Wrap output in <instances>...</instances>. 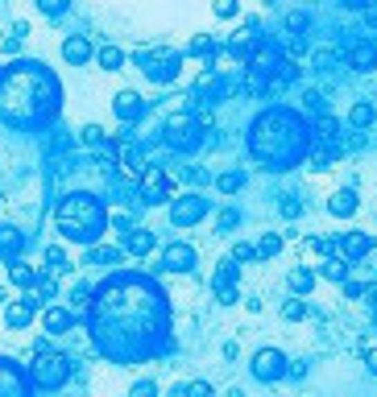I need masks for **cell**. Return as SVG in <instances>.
<instances>
[{
    "mask_svg": "<svg viewBox=\"0 0 377 397\" xmlns=\"http://www.w3.org/2000/svg\"><path fill=\"white\" fill-rule=\"evenodd\" d=\"M311 145V124L291 108H266L249 124V153L266 162V170H291L303 162Z\"/></svg>",
    "mask_w": 377,
    "mask_h": 397,
    "instance_id": "obj_1",
    "label": "cell"
},
{
    "mask_svg": "<svg viewBox=\"0 0 377 397\" xmlns=\"http://www.w3.org/2000/svg\"><path fill=\"white\" fill-rule=\"evenodd\" d=\"M54 220H58V232L66 240H75V244H95V236L108 224V215H104V207H100L95 195H66L58 203Z\"/></svg>",
    "mask_w": 377,
    "mask_h": 397,
    "instance_id": "obj_2",
    "label": "cell"
},
{
    "mask_svg": "<svg viewBox=\"0 0 377 397\" xmlns=\"http://www.w3.org/2000/svg\"><path fill=\"white\" fill-rule=\"evenodd\" d=\"M137 66L145 70L149 83H174L183 70V54L170 46H141L137 50Z\"/></svg>",
    "mask_w": 377,
    "mask_h": 397,
    "instance_id": "obj_3",
    "label": "cell"
},
{
    "mask_svg": "<svg viewBox=\"0 0 377 397\" xmlns=\"http://www.w3.org/2000/svg\"><path fill=\"white\" fill-rule=\"evenodd\" d=\"M162 133H166V141H170L174 149H195V145L203 141V137H199L203 128H199L195 112H187V108H183V112H170L166 124H162Z\"/></svg>",
    "mask_w": 377,
    "mask_h": 397,
    "instance_id": "obj_4",
    "label": "cell"
},
{
    "mask_svg": "<svg viewBox=\"0 0 377 397\" xmlns=\"http://www.w3.org/2000/svg\"><path fill=\"white\" fill-rule=\"evenodd\" d=\"M208 211H212V199H203L199 191H187V195L170 199V224L174 228H195L199 220H208Z\"/></svg>",
    "mask_w": 377,
    "mask_h": 397,
    "instance_id": "obj_5",
    "label": "cell"
},
{
    "mask_svg": "<svg viewBox=\"0 0 377 397\" xmlns=\"http://www.w3.org/2000/svg\"><path fill=\"white\" fill-rule=\"evenodd\" d=\"M232 95V83L216 70V62H208L203 70H199V79L191 83V99L195 104H220V99H228Z\"/></svg>",
    "mask_w": 377,
    "mask_h": 397,
    "instance_id": "obj_6",
    "label": "cell"
},
{
    "mask_svg": "<svg viewBox=\"0 0 377 397\" xmlns=\"http://www.w3.org/2000/svg\"><path fill=\"white\" fill-rule=\"evenodd\" d=\"M278 62H282V46H278L274 37L253 33V41H249V50H245V62H241V66L261 70V75H274V66H278Z\"/></svg>",
    "mask_w": 377,
    "mask_h": 397,
    "instance_id": "obj_7",
    "label": "cell"
},
{
    "mask_svg": "<svg viewBox=\"0 0 377 397\" xmlns=\"http://www.w3.org/2000/svg\"><path fill=\"white\" fill-rule=\"evenodd\" d=\"M137 182H141V203H149V207H158V203H170V199H174V178H170L162 166H145Z\"/></svg>",
    "mask_w": 377,
    "mask_h": 397,
    "instance_id": "obj_8",
    "label": "cell"
},
{
    "mask_svg": "<svg viewBox=\"0 0 377 397\" xmlns=\"http://www.w3.org/2000/svg\"><path fill=\"white\" fill-rule=\"evenodd\" d=\"M249 373H253L261 385L282 381V377H286V356H282V348H257L253 360H249Z\"/></svg>",
    "mask_w": 377,
    "mask_h": 397,
    "instance_id": "obj_9",
    "label": "cell"
},
{
    "mask_svg": "<svg viewBox=\"0 0 377 397\" xmlns=\"http://www.w3.org/2000/svg\"><path fill=\"white\" fill-rule=\"evenodd\" d=\"M33 377H37V385L42 389H54V385H62L66 377H71V360L62 356V352H42V360L33 365Z\"/></svg>",
    "mask_w": 377,
    "mask_h": 397,
    "instance_id": "obj_10",
    "label": "cell"
},
{
    "mask_svg": "<svg viewBox=\"0 0 377 397\" xmlns=\"http://www.w3.org/2000/svg\"><path fill=\"white\" fill-rule=\"evenodd\" d=\"M112 153H116V166H120V178H141V170H145V157H141V149L129 141V137H120V141H112Z\"/></svg>",
    "mask_w": 377,
    "mask_h": 397,
    "instance_id": "obj_11",
    "label": "cell"
},
{
    "mask_svg": "<svg viewBox=\"0 0 377 397\" xmlns=\"http://www.w3.org/2000/svg\"><path fill=\"white\" fill-rule=\"evenodd\" d=\"M344 66H353L357 75H369L377 70V41L361 37V41H349L344 46Z\"/></svg>",
    "mask_w": 377,
    "mask_h": 397,
    "instance_id": "obj_12",
    "label": "cell"
},
{
    "mask_svg": "<svg viewBox=\"0 0 377 397\" xmlns=\"http://www.w3.org/2000/svg\"><path fill=\"white\" fill-rule=\"evenodd\" d=\"M166 273H191L195 265H199V253L191 249V244H170V249H162V261H158Z\"/></svg>",
    "mask_w": 377,
    "mask_h": 397,
    "instance_id": "obj_13",
    "label": "cell"
},
{
    "mask_svg": "<svg viewBox=\"0 0 377 397\" xmlns=\"http://www.w3.org/2000/svg\"><path fill=\"white\" fill-rule=\"evenodd\" d=\"M112 112H116V116H120L125 124H137V120H141V116L149 112V104H145V99H141L137 91H120V95L112 99Z\"/></svg>",
    "mask_w": 377,
    "mask_h": 397,
    "instance_id": "obj_14",
    "label": "cell"
},
{
    "mask_svg": "<svg viewBox=\"0 0 377 397\" xmlns=\"http://www.w3.org/2000/svg\"><path fill=\"white\" fill-rule=\"evenodd\" d=\"M377 249V240L369 232H344L340 236V257H349V261H361V257H369Z\"/></svg>",
    "mask_w": 377,
    "mask_h": 397,
    "instance_id": "obj_15",
    "label": "cell"
},
{
    "mask_svg": "<svg viewBox=\"0 0 377 397\" xmlns=\"http://www.w3.org/2000/svg\"><path fill=\"white\" fill-rule=\"evenodd\" d=\"M62 58H66L71 66H87V62L95 58V50H91L87 33H71V37L62 41Z\"/></svg>",
    "mask_w": 377,
    "mask_h": 397,
    "instance_id": "obj_16",
    "label": "cell"
},
{
    "mask_svg": "<svg viewBox=\"0 0 377 397\" xmlns=\"http://www.w3.org/2000/svg\"><path fill=\"white\" fill-rule=\"evenodd\" d=\"M154 232L149 228H141V224H133L129 232H125V257H149L154 253Z\"/></svg>",
    "mask_w": 377,
    "mask_h": 397,
    "instance_id": "obj_17",
    "label": "cell"
},
{
    "mask_svg": "<svg viewBox=\"0 0 377 397\" xmlns=\"http://www.w3.org/2000/svg\"><path fill=\"white\" fill-rule=\"evenodd\" d=\"M33 315H37V302H33V298H21V302H4V323H8L12 331L29 327V323H33Z\"/></svg>",
    "mask_w": 377,
    "mask_h": 397,
    "instance_id": "obj_18",
    "label": "cell"
},
{
    "mask_svg": "<svg viewBox=\"0 0 377 397\" xmlns=\"http://www.w3.org/2000/svg\"><path fill=\"white\" fill-rule=\"evenodd\" d=\"M328 215H336V220H349V215H357V191H353V186H344V191H332V195H328Z\"/></svg>",
    "mask_w": 377,
    "mask_h": 397,
    "instance_id": "obj_19",
    "label": "cell"
},
{
    "mask_svg": "<svg viewBox=\"0 0 377 397\" xmlns=\"http://www.w3.org/2000/svg\"><path fill=\"white\" fill-rule=\"evenodd\" d=\"M21 253H25V232H17L12 224H0V257L17 261Z\"/></svg>",
    "mask_w": 377,
    "mask_h": 397,
    "instance_id": "obj_20",
    "label": "cell"
},
{
    "mask_svg": "<svg viewBox=\"0 0 377 397\" xmlns=\"http://www.w3.org/2000/svg\"><path fill=\"white\" fill-rule=\"evenodd\" d=\"M311 141L340 145V120H336V116H328V112H320V116H315V124H311Z\"/></svg>",
    "mask_w": 377,
    "mask_h": 397,
    "instance_id": "obj_21",
    "label": "cell"
},
{
    "mask_svg": "<svg viewBox=\"0 0 377 397\" xmlns=\"http://www.w3.org/2000/svg\"><path fill=\"white\" fill-rule=\"evenodd\" d=\"M315 278H320V273H315L311 265H295V269L286 273V286H291V294H303V298H307V294L315 290Z\"/></svg>",
    "mask_w": 377,
    "mask_h": 397,
    "instance_id": "obj_22",
    "label": "cell"
},
{
    "mask_svg": "<svg viewBox=\"0 0 377 397\" xmlns=\"http://www.w3.org/2000/svg\"><path fill=\"white\" fill-rule=\"evenodd\" d=\"M42 331H50V336H66V331H71V311L46 302V311H42Z\"/></svg>",
    "mask_w": 377,
    "mask_h": 397,
    "instance_id": "obj_23",
    "label": "cell"
},
{
    "mask_svg": "<svg viewBox=\"0 0 377 397\" xmlns=\"http://www.w3.org/2000/svg\"><path fill=\"white\" fill-rule=\"evenodd\" d=\"M187 54H191V58H203V62H216L220 46H216V37H212V33H195V37L187 41Z\"/></svg>",
    "mask_w": 377,
    "mask_h": 397,
    "instance_id": "obj_24",
    "label": "cell"
},
{
    "mask_svg": "<svg viewBox=\"0 0 377 397\" xmlns=\"http://www.w3.org/2000/svg\"><path fill=\"white\" fill-rule=\"evenodd\" d=\"M125 261V244H91L87 249V265H120Z\"/></svg>",
    "mask_w": 377,
    "mask_h": 397,
    "instance_id": "obj_25",
    "label": "cell"
},
{
    "mask_svg": "<svg viewBox=\"0 0 377 397\" xmlns=\"http://www.w3.org/2000/svg\"><path fill=\"white\" fill-rule=\"evenodd\" d=\"M349 269H353V261L349 257H340V253H332V257H324V265H320V278H328V282H344L349 278Z\"/></svg>",
    "mask_w": 377,
    "mask_h": 397,
    "instance_id": "obj_26",
    "label": "cell"
},
{
    "mask_svg": "<svg viewBox=\"0 0 377 397\" xmlns=\"http://www.w3.org/2000/svg\"><path fill=\"white\" fill-rule=\"evenodd\" d=\"M37 307H46L50 298H58V282H54V273L50 269H37V282H33V294H29Z\"/></svg>",
    "mask_w": 377,
    "mask_h": 397,
    "instance_id": "obj_27",
    "label": "cell"
},
{
    "mask_svg": "<svg viewBox=\"0 0 377 397\" xmlns=\"http://www.w3.org/2000/svg\"><path fill=\"white\" fill-rule=\"evenodd\" d=\"M8 282H12L17 290H33V282H37V269H33V265H25V261L17 257V261H8Z\"/></svg>",
    "mask_w": 377,
    "mask_h": 397,
    "instance_id": "obj_28",
    "label": "cell"
},
{
    "mask_svg": "<svg viewBox=\"0 0 377 397\" xmlns=\"http://www.w3.org/2000/svg\"><path fill=\"white\" fill-rule=\"evenodd\" d=\"M349 124H353V128H374L377 124V108L369 104V99H357V104L349 108Z\"/></svg>",
    "mask_w": 377,
    "mask_h": 397,
    "instance_id": "obj_29",
    "label": "cell"
},
{
    "mask_svg": "<svg viewBox=\"0 0 377 397\" xmlns=\"http://www.w3.org/2000/svg\"><path fill=\"white\" fill-rule=\"evenodd\" d=\"M95 62H100V70H120L125 66V50L120 46H100L95 50Z\"/></svg>",
    "mask_w": 377,
    "mask_h": 397,
    "instance_id": "obj_30",
    "label": "cell"
},
{
    "mask_svg": "<svg viewBox=\"0 0 377 397\" xmlns=\"http://www.w3.org/2000/svg\"><path fill=\"white\" fill-rule=\"evenodd\" d=\"M237 278H241V261H237V257H224V261H216L212 286H224V282H237Z\"/></svg>",
    "mask_w": 377,
    "mask_h": 397,
    "instance_id": "obj_31",
    "label": "cell"
},
{
    "mask_svg": "<svg viewBox=\"0 0 377 397\" xmlns=\"http://www.w3.org/2000/svg\"><path fill=\"white\" fill-rule=\"evenodd\" d=\"M42 261H46V269H50V273H71V269H75V265H71V257H66L58 244H50Z\"/></svg>",
    "mask_w": 377,
    "mask_h": 397,
    "instance_id": "obj_32",
    "label": "cell"
},
{
    "mask_svg": "<svg viewBox=\"0 0 377 397\" xmlns=\"http://www.w3.org/2000/svg\"><path fill=\"white\" fill-rule=\"evenodd\" d=\"M241 186H245V170H224V174L216 178V191H220V195H237Z\"/></svg>",
    "mask_w": 377,
    "mask_h": 397,
    "instance_id": "obj_33",
    "label": "cell"
},
{
    "mask_svg": "<svg viewBox=\"0 0 377 397\" xmlns=\"http://www.w3.org/2000/svg\"><path fill=\"white\" fill-rule=\"evenodd\" d=\"M282 253V236L278 232H266L261 240H257V261H270V257H278Z\"/></svg>",
    "mask_w": 377,
    "mask_h": 397,
    "instance_id": "obj_34",
    "label": "cell"
},
{
    "mask_svg": "<svg viewBox=\"0 0 377 397\" xmlns=\"http://www.w3.org/2000/svg\"><path fill=\"white\" fill-rule=\"evenodd\" d=\"M282 319H286V323L307 319V302H303V294H295V298H286V302H282Z\"/></svg>",
    "mask_w": 377,
    "mask_h": 397,
    "instance_id": "obj_35",
    "label": "cell"
},
{
    "mask_svg": "<svg viewBox=\"0 0 377 397\" xmlns=\"http://www.w3.org/2000/svg\"><path fill=\"white\" fill-rule=\"evenodd\" d=\"M307 249L320 253V257H332V253H340V240H336V236H311Z\"/></svg>",
    "mask_w": 377,
    "mask_h": 397,
    "instance_id": "obj_36",
    "label": "cell"
},
{
    "mask_svg": "<svg viewBox=\"0 0 377 397\" xmlns=\"http://www.w3.org/2000/svg\"><path fill=\"white\" fill-rule=\"evenodd\" d=\"M232 228H241V211H237V207H224V211L216 215V232H232Z\"/></svg>",
    "mask_w": 377,
    "mask_h": 397,
    "instance_id": "obj_37",
    "label": "cell"
},
{
    "mask_svg": "<svg viewBox=\"0 0 377 397\" xmlns=\"http://www.w3.org/2000/svg\"><path fill=\"white\" fill-rule=\"evenodd\" d=\"M71 302H75V311H87L91 307V286L87 282H75L71 286Z\"/></svg>",
    "mask_w": 377,
    "mask_h": 397,
    "instance_id": "obj_38",
    "label": "cell"
},
{
    "mask_svg": "<svg viewBox=\"0 0 377 397\" xmlns=\"http://www.w3.org/2000/svg\"><path fill=\"white\" fill-rule=\"evenodd\" d=\"M216 290V302L220 307H232V302H241V290H237V282H224V286H212Z\"/></svg>",
    "mask_w": 377,
    "mask_h": 397,
    "instance_id": "obj_39",
    "label": "cell"
},
{
    "mask_svg": "<svg viewBox=\"0 0 377 397\" xmlns=\"http://www.w3.org/2000/svg\"><path fill=\"white\" fill-rule=\"evenodd\" d=\"M212 12H216L220 21H232V17L241 12V0H212Z\"/></svg>",
    "mask_w": 377,
    "mask_h": 397,
    "instance_id": "obj_40",
    "label": "cell"
},
{
    "mask_svg": "<svg viewBox=\"0 0 377 397\" xmlns=\"http://www.w3.org/2000/svg\"><path fill=\"white\" fill-rule=\"evenodd\" d=\"M174 394H178V397H212L216 389H212L208 381H191V385H178Z\"/></svg>",
    "mask_w": 377,
    "mask_h": 397,
    "instance_id": "obj_41",
    "label": "cell"
},
{
    "mask_svg": "<svg viewBox=\"0 0 377 397\" xmlns=\"http://www.w3.org/2000/svg\"><path fill=\"white\" fill-rule=\"evenodd\" d=\"M307 29H311V17H307V12H299V8H295V12H291V17H286V33H307Z\"/></svg>",
    "mask_w": 377,
    "mask_h": 397,
    "instance_id": "obj_42",
    "label": "cell"
},
{
    "mask_svg": "<svg viewBox=\"0 0 377 397\" xmlns=\"http://www.w3.org/2000/svg\"><path fill=\"white\" fill-rule=\"evenodd\" d=\"M71 8V0H37V12L42 17H62Z\"/></svg>",
    "mask_w": 377,
    "mask_h": 397,
    "instance_id": "obj_43",
    "label": "cell"
},
{
    "mask_svg": "<svg viewBox=\"0 0 377 397\" xmlns=\"http://www.w3.org/2000/svg\"><path fill=\"white\" fill-rule=\"evenodd\" d=\"M303 108H307L311 116H320V112H328V99H324L320 91H307V95H303Z\"/></svg>",
    "mask_w": 377,
    "mask_h": 397,
    "instance_id": "obj_44",
    "label": "cell"
},
{
    "mask_svg": "<svg viewBox=\"0 0 377 397\" xmlns=\"http://www.w3.org/2000/svg\"><path fill=\"white\" fill-rule=\"evenodd\" d=\"M340 62V54L336 50H315V70H332Z\"/></svg>",
    "mask_w": 377,
    "mask_h": 397,
    "instance_id": "obj_45",
    "label": "cell"
},
{
    "mask_svg": "<svg viewBox=\"0 0 377 397\" xmlns=\"http://www.w3.org/2000/svg\"><path fill=\"white\" fill-rule=\"evenodd\" d=\"M232 257H237V261H257V244L237 240V244H232Z\"/></svg>",
    "mask_w": 377,
    "mask_h": 397,
    "instance_id": "obj_46",
    "label": "cell"
},
{
    "mask_svg": "<svg viewBox=\"0 0 377 397\" xmlns=\"http://www.w3.org/2000/svg\"><path fill=\"white\" fill-rule=\"evenodd\" d=\"M282 215H286V220H299V215H303V203H299L295 195H282Z\"/></svg>",
    "mask_w": 377,
    "mask_h": 397,
    "instance_id": "obj_47",
    "label": "cell"
},
{
    "mask_svg": "<svg viewBox=\"0 0 377 397\" xmlns=\"http://www.w3.org/2000/svg\"><path fill=\"white\" fill-rule=\"evenodd\" d=\"M83 141H87V145H100V141H104V128H100V124H87V128H83Z\"/></svg>",
    "mask_w": 377,
    "mask_h": 397,
    "instance_id": "obj_48",
    "label": "cell"
},
{
    "mask_svg": "<svg viewBox=\"0 0 377 397\" xmlns=\"http://www.w3.org/2000/svg\"><path fill=\"white\" fill-rule=\"evenodd\" d=\"M340 290H344V298H361V294H365V286H361V282H349V278L340 282Z\"/></svg>",
    "mask_w": 377,
    "mask_h": 397,
    "instance_id": "obj_49",
    "label": "cell"
},
{
    "mask_svg": "<svg viewBox=\"0 0 377 397\" xmlns=\"http://www.w3.org/2000/svg\"><path fill=\"white\" fill-rule=\"evenodd\" d=\"M361 17H365V25H369V29L377 33V0H369V4L361 8Z\"/></svg>",
    "mask_w": 377,
    "mask_h": 397,
    "instance_id": "obj_50",
    "label": "cell"
},
{
    "mask_svg": "<svg viewBox=\"0 0 377 397\" xmlns=\"http://www.w3.org/2000/svg\"><path fill=\"white\" fill-rule=\"evenodd\" d=\"M154 394H158L154 381H137V385H133V397H154Z\"/></svg>",
    "mask_w": 377,
    "mask_h": 397,
    "instance_id": "obj_51",
    "label": "cell"
},
{
    "mask_svg": "<svg viewBox=\"0 0 377 397\" xmlns=\"http://www.w3.org/2000/svg\"><path fill=\"white\" fill-rule=\"evenodd\" d=\"M286 377H307V360H286Z\"/></svg>",
    "mask_w": 377,
    "mask_h": 397,
    "instance_id": "obj_52",
    "label": "cell"
},
{
    "mask_svg": "<svg viewBox=\"0 0 377 397\" xmlns=\"http://www.w3.org/2000/svg\"><path fill=\"white\" fill-rule=\"evenodd\" d=\"M0 46H4V54H21V37H17V33H8Z\"/></svg>",
    "mask_w": 377,
    "mask_h": 397,
    "instance_id": "obj_53",
    "label": "cell"
},
{
    "mask_svg": "<svg viewBox=\"0 0 377 397\" xmlns=\"http://www.w3.org/2000/svg\"><path fill=\"white\" fill-rule=\"evenodd\" d=\"M365 369L377 377V344H369V348H365Z\"/></svg>",
    "mask_w": 377,
    "mask_h": 397,
    "instance_id": "obj_54",
    "label": "cell"
},
{
    "mask_svg": "<svg viewBox=\"0 0 377 397\" xmlns=\"http://www.w3.org/2000/svg\"><path fill=\"white\" fill-rule=\"evenodd\" d=\"M361 298L369 302V311H374V315H377V286H365V294H361Z\"/></svg>",
    "mask_w": 377,
    "mask_h": 397,
    "instance_id": "obj_55",
    "label": "cell"
},
{
    "mask_svg": "<svg viewBox=\"0 0 377 397\" xmlns=\"http://www.w3.org/2000/svg\"><path fill=\"white\" fill-rule=\"evenodd\" d=\"M340 4H344V8H349V12H361V8H365V4H369V0H340Z\"/></svg>",
    "mask_w": 377,
    "mask_h": 397,
    "instance_id": "obj_56",
    "label": "cell"
},
{
    "mask_svg": "<svg viewBox=\"0 0 377 397\" xmlns=\"http://www.w3.org/2000/svg\"><path fill=\"white\" fill-rule=\"evenodd\" d=\"M4 302H12V294H8V286H0V307H4Z\"/></svg>",
    "mask_w": 377,
    "mask_h": 397,
    "instance_id": "obj_57",
    "label": "cell"
}]
</instances>
